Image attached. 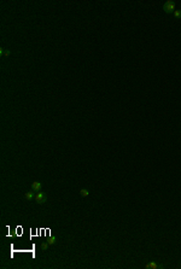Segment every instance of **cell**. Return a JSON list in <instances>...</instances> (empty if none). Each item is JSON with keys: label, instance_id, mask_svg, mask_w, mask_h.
Wrapping results in <instances>:
<instances>
[{"label": "cell", "instance_id": "1", "mask_svg": "<svg viewBox=\"0 0 181 269\" xmlns=\"http://www.w3.org/2000/svg\"><path fill=\"white\" fill-rule=\"evenodd\" d=\"M162 10H163L164 13H167V15L174 13V11H175V2L172 1V0L165 1V2L163 4V6H162Z\"/></svg>", "mask_w": 181, "mask_h": 269}, {"label": "cell", "instance_id": "2", "mask_svg": "<svg viewBox=\"0 0 181 269\" xmlns=\"http://www.w3.org/2000/svg\"><path fill=\"white\" fill-rule=\"evenodd\" d=\"M34 199H35V202L37 204H43V203L47 200V196L43 193V192H41V191H39V192H36L35 197H34Z\"/></svg>", "mask_w": 181, "mask_h": 269}, {"label": "cell", "instance_id": "3", "mask_svg": "<svg viewBox=\"0 0 181 269\" xmlns=\"http://www.w3.org/2000/svg\"><path fill=\"white\" fill-rule=\"evenodd\" d=\"M41 187H42V183H41L40 181H34V182L32 183V190H33L34 192H39V191L41 190Z\"/></svg>", "mask_w": 181, "mask_h": 269}, {"label": "cell", "instance_id": "4", "mask_svg": "<svg viewBox=\"0 0 181 269\" xmlns=\"http://www.w3.org/2000/svg\"><path fill=\"white\" fill-rule=\"evenodd\" d=\"M34 197H35V192L33 190L28 191L27 193H24V199L26 200H32V199H34Z\"/></svg>", "mask_w": 181, "mask_h": 269}, {"label": "cell", "instance_id": "5", "mask_svg": "<svg viewBox=\"0 0 181 269\" xmlns=\"http://www.w3.org/2000/svg\"><path fill=\"white\" fill-rule=\"evenodd\" d=\"M78 193H80V196H81V197L86 198V197H88V196H89V190H87V188H81V190L78 191Z\"/></svg>", "mask_w": 181, "mask_h": 269}, {"label": "cell", "instance_id": "6", "mask_svg": "<svg viewBox=\"0 0 181 269\" xmlns=\"http://www.w3.org/2000/svg\"><path fill=\"white\" fill-rule=\"evenodd\" d=\"M145 268L146 269H150V268H152V269H157L158 268V266L155 263V262H151V263H148V264H146L145 266Z\"/></svg>", "mask_w": 181, "mask_h": 269}, {"label": "cell", "instance_id": "7", "mask_svg": "<svg viewBox=\"0 0 181 269\" xmlns=\"http://www.w3.org/2000/svg\"><path fill=\"white\" fill-rule=\"evenodd\" d=\"M10 54H11V52H10V51H4V48H2V47L0 48V56H1V57H2V56H6V57H9Z\"/></svg>", "mask_w": 181, "mask_h": 269}, {"label": "cell", "instance_id": "8", "mask_svg": "<svg viewBox=\"0 0 181 269\" xmlns=\"http://www.w3.org/2000/svg\"><path fill=\"white\" fill-rule=\"evenodd\" d=\"M173 15H174V17H175V18H178V19H180V18H181V11H180V10H175Z\"/></svg>", "mask_w": 181, "mask_h": 269}, {"label": "cell", "instance_id": "9", "mask_svg": "<svg viewBox=\"0 0 181 269\" xmlns=\"http://www.w3.org/2000/svg\"><path fill=\"white\" fill-rule=\"evenodd\" d=\"M48 246H50V245H48V243H42L40 247H41V250H42V251H46V250L48 249Z\"/></svg>", "mask_w": 181, "mask_h": 269}, {"label": "cell", "instance_id": "10", "mask_svg": "<svg viewBox=\"0 0 181 269\" xmlns=\"http://www.w3.org/2000/svg\"><path fill=\"white\" fill-rule=\"evenodd\" d=\"M47 243H48V245H53V244L57 243V240L56 239H50V241H47Z\"/></svg>", "mask_w": 181, "mask_h": 269}]
</instances>
